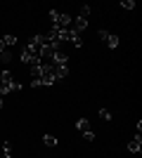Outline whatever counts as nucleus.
Listing matches in <instances>:
<instances>
[{"label":"nucleus","mask_w":142,"mask_h":158,"mask_svg":"<svg viewBox=\"0 0 142 158\" xmlns=\"http://www.w3.org/2000/svg\"><path fill=\"white\" fill-rule=\"evenodd\" d=\"M2 43H5V47H7V45H14V43H17V35L7 33V35H2Z\"/></svg>","instance_id":"12"},{"label":"nucleus","mask_w":142,"mask_h":158,"mask_svg":"<svg viewBox=\"0 0 142 158\" xmlns=\"http://www.w3.org/2000/svg\"><path fill=\"white\" fill-rule=\"evenodd\" d=\"M7 94H12V90H10V85H0V97L5 99Z\"/></svg>","instance_id":"17"},{"label":"nucleus","mask_w":142,"mask_h":158,"mask_svg":"<svg viewBox=\"0 0 142 158\" xmlns=\"http://www.w3.org/2000/svg\"><path fill=\"white\" fill-rule=\"evenodd\" d=\"M47 19L52 24V28H71V24H74V17H69L64 12H57V10H50Z\"/></svg>","instance_id":"1"},{"label":"nucleus","mask_w":142,"mask_h":158,"mask_svg":"<svg viewBox=\"0 0 142 158\" xmlns=\"http://www.w3.org/2000/svg\"><path fill=\"white\" fill-rule=\"evenodd\" d=\"M19 59H21V64H28V66L41 64V57H38V54H33V52H26V50H21Z\"/></svg>","instance_id":"3"},{"label":"nucleus","mask_w":142,"mask_h":158,"mask_svg":"<svg viewBox=\"0 0 142 158\" xmlns=\"http://www.w3.org/2000/svg\"><path fill=\"white\" fill-rule=\"evenodd\" d=\"M118 7H123L126 12H130V10L135 7V0H123V2H121V5H118Z\"/></svg>","instance_id":"15"},{"label":"nucleus","mask_w":142,"mask_h":158,"mask_svg":"<svg viewBox=\"0 0 142 158\" xmlns=\"http://www.w3.org/2000/svg\"><path fill=\"white\" fill-rule=\"evenodd\" d=\"M128 151L130 153H140L142 151V137H140V135H135V137L128 142Z\"/></svg>","instance_id":"6"},{"label":"nucleus","mask_w":142,"mask_h":158,"mask_svg":"<svg viewBox=\"0 0 142 158\" xmlns=\"http://www.w3.org/2000/svg\"><path fill=\"white\" fill-rule=\"evenodd\" d=\"M43 144L50 146V149H54V146H57V137H52V135H43Z\"/></svg>","instance_id":"10"},{"label":"nucleus","mask_w":142,"mask_h":158,"mask_svg":"<svg viewBox=\"0 0 142 158\" xmlns=\"http://www.w3.org/2000/svg\"><path fill=\"white\" fill-rule=\"evenodd\" d=\"M2 102H5V99H2V97H0V109H2Z\"/></svg>","instance_id":"21"},{"label":"nucleus","mask_w":142,"mask_h":158,"mask_svg":"<svg viewBox=\"0 0 142 158\" xmlns=\"http://www.w3.org/2000/svg\"><path fill=\"white\" fill-rule=\"evenodd\" d=\"M52 73H54V80L59 83V80H64L69 76V66L67 64H52Z\"/></svg>","instance_id":"4"},{"label":"nucleus","mask_w":142,"mask_h":158,"mask_svg":"<svg viewBox=\"0 0 142 158\" xmlns=\"http://www.w3.org/2000/svg\"><path fill=\"white\" fill-rule=\"evenodd\" d=\"M76 130L78 132H90V120L88 118H78L76 120Z\"/></svg>","instance_id":"8"},{"label":"nucleus","mask_w":142,"mask_h":158,"mask_svg":"<svg viewBox=\"0 0 142 158\" xmlns=\"http://www.w3.org/2000/svg\"><path fill=\"white\" fill-rule=\"evenodd\" d=\"M83 139H85V142H93L95 139V132L90 130V132H83Z\"/></svg>","instance_id":"19"},{"label":"nucleus","mask_w":142,"mask_h":158,"mask_svg":"<svg viewBox=\"0 0 142 158\" xmlns=\"http://www.w3.org/2000/svg\"><path fill=\"white\" fill-rule=\"evenodd\" d=\"M71 28H74V31L78 33V35H81V33L85 31V28H88V19H83V17H76V19H74V24H71Z\"/></svg>","instance_id":"7"},{"label":"nucleus","mask_w":142,"mask_h":158,"mask_svg":"<svg viewBox=\"0 0 142 158\" xmlns=\"http://www.w3.org/2000/svg\"><path fill=\"white\" fill-rule=\"evenodd\" d=\"M2 158H12V142L2 144Z\"/></svg>","instance_id":"11"},{"label":"nucleus","mask_w":142,"mask_h":158,"mask_svg":"<svg viewBox=\"0 0 142 158\" xmlns=\"http://www.w3.org/2000/svg\"><path fill=\"white\" fill-rule=\"evenodd\" d=\"M50 64H69V54H64L62 50H54L50 57Z\"/></svg>","instance_id":"5"},{"label":"nucleus","mask_w":142,"mask_h":158,"mask_svg":"<svg viewBox=\"0 0 142 158\" xmlns=\"http://www.w3.org/2000/svg\"><path fill=\"white\" fill-rule=\"evenodd\" d=\"M10 90H12V92H19V90H21V83L12 80V83H10Z\"/></svg>","instance_id":"18"},{"label":"nucleus","mask_w":142,"mask_h":158,"mask_svg":"<svg viewBox=\"0 0 142 158\" xmlns=\"http://www.w3.org/2000/svg\"><path fill=\"white\" fill-rule=\"evenodd\" d=\"M100 118L102 120H111V111H109V109H100Z\"/></svg>","instance_id":"16"},{"label":"nucleus","mask_w":142,"mask_h":158,"mask_svg":"<svg viewBox=\"0 0 142 158\" xmlns=\"http://www.w3.org/2000/svg\"><path fill=\"white\" fill-rule=\"evenodd\" d=\"M97 35H100V40L107 43L109 50H116V47H118V35H116V33H109V31H104V28H100Z\"/></svg>","instance_id":"2"},{"label":"nucleus","mask_w":142,"mask_h":158,"mask_svg":"<svg viewBox=\"0 0 142 158\" xmlns=\"http://www.w3.org/2000/svg\"><path fill=\"white\" fill-rule=\"evenodd\" d=\"M0 52H5V43H2V38H0Z\"/></svg>","instance_id":"20"},{"label":"nucleus","mask_w":142,"mask_h":158,"mask_svg":"<svg viewBox=\"0 0 142 158\" xmlns=\"http://www.w3.org/2000/svg\"><path fill=\"white\" fill-rule=\"evenodd\" d=\"M0 61H2V64H10V61H12V52H10V50L0 52Z\"/></svg>","instance_id":"13"},{"label":"nucleus","mask_w":142,"mask_h":158,"mask_svg":"<svg viewBox=\"0 0 142 158\" xmlns=\"http://www.w3.org/2000/svg\"><path fill=\"white\" fill-rule=\"evenodd\" d=\"M90 12H93V10H90V5H81V12H78V17L88 19V17H90Z\"/></svg>","instance_id":"14"},{"label":"nucleus","mask_w":142,"mask_h":158,"mask_svg":"<svg viewBox=\"0 0 142 158\" xmlns=\"http://www.w3.org/2000/svg\"><path fill=\"white\" fill-rule=\"evenodd\" d=\"M12 80H14L12 71H7V69H5V71L0 73V85H10V83H12Z\"/></svg>","instance_id":"9"}]
</instances>
